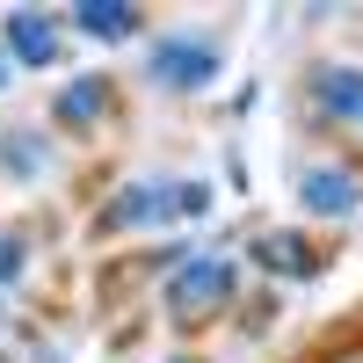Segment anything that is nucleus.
Instances as JSON below:
<instances>
[{"instance_id": "obj_8", "label": "nucleus", "mask_w": 363, "mask_h": 363, "mask_svg": "<svg viewBox=\"0 0 363 363\" xmlns=\"http://www.w3.org/2000/svg\"><path fill=\"white\" fill-rule=\"evenodd\" d=\"M320 109H335V116H356V124H363V73H342V66H327V73H320Z\"/></svg>"}, {"instance_id": "obj_4", "label": "nucleus", "mask_w": 363, "mask_h": 363, "mask_svg": "<svg viewBox=\"0 0 363 363\" xmlns=\"http://www.w3.org/2000/svg\"><path fill=\"white\" fill-rule=\"evenodd\" d=\"M298 196H306L320 218H349V211H356V174H342V167H306V174H298Z\"/></svg>"}, {"instance_id": "obj_9", "label": "nucleus", "mask_w": 363, "mask_h": 363, "mask_svg": "<svg viewBox=\"0 0 363 363\" xmlns=\"http://www.w3.org/2000/svg\"><path fill=\"white\" fill-rule=\"evenodd\" d=\"M22 277V240L8 233V240H0V284H15Z\"/></svg>"}, {"instance_id": "obj_10", "label": "nucleus", "mask_w": 363, "mask_h": 363, "mask_svg": "<svg viewBox=\"0 0 363 363\" xmlns=\"http://www.w3.org/2000/svg\"><path fill=\"white\" fill-rule=\"evenodd\" d=\"M8 73H15V58H8V51H0V87H8Z\"/></svg>"}, {"instance_id": "obj_2", "label": "nucleus", "mask_w": 363, "mask_h": 363, "mask_svg": "<svg viewBox=\"0 0 363 363\" xmlns=\"http://www.w3.org/2000/svg\"><path fill=\"white\" fill-rule=\"evenodd\" d=\"M145 73H153L160 87H174V95H196V87L218 80V51H211L203 37H167V44H153Z\"/></svg>"}, {"instance_id": "obj_3", "label": "nucleus", "mask_w": 363, "mask_h": 363, "mask_svg": "<svg viewBox=\"0 0 363 363\" xmlns=\"http://www.w3.org/2000/svg\"><path fill=\"white\" fill-rule=\"evenodd\" d=\"M8 58H22V66H51V58H58V22L37 15V8H15L8 15Z\"/></svg>"}, {"instance_id": "obj_6", "label": "nucleus", "mask_w": 363, "mask_h": 363, "mask_svg": "<svg viewBox=\"0 0 363 363\" xmlns=\"http://www.w3.org/2000/svg\"><path fill=\"white\" fill-rule=\"evenodd\" d=\"M269 277H313V247L298 233H255V247H247Z\"/></svg>"}, {"instance_id": "obj_1", "label": "nucleus", "mask_w": 363, "mask_h": 363, "mask_svg": "<svg viewBox=\"0 0 363 363\" xmlns=\"http://www.w3.org/2000/svg\"><path fill=\"white\" fill-rule=\"evenodd\" d=\"M233 284H240V262L233 255H189L174 269V284H167V313L196 327V320H211L233 298Z\"/></svg>"}, {"instance_id": "obj_5", "label": "nucleus", "mask_w": 363, "mask_h": 363, "mask_svg": "<svg viewBox=\"0 0 363 363\" xmlns=\"http://www.w3.org/2000/svg\"><path fill=\"white\" fill-rule=\"evenodd\" d=\"M73 29H87V37H102V44H124L138 29V8H131V0H80Z\"/></svg>"}, {"instance_id": "obj_7", "label": "nucleus", "mask_w": 363, "mask_h": 363, "mask_svg": "<svg viewBox=\"0 0 363 363\" xmlns=\"http://www.w3.org/2000/svg\"><path fill=\"white\" fill-rule=\"evenodd\" d=\"M102 102H109V80H102V73H87V80H73L66 95H58V124H95Z\"/></svg>"}]
</instances>
